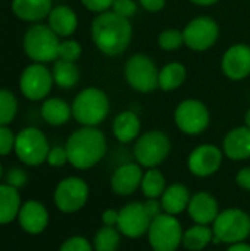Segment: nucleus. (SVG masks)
<instances>
[{
  "instance_id": "nucleus-4",
  "label": "nucleus",
  "mask_w": 250,
  "mask_h": 251,
  "mask_svg": "<svg viewBox=\"0 0 250 251\" xmlns=\"http://www.w3.org/2000/svg\"><path fill=\"white\" fill-rule=\"evenodd\" d=\"M109 113V99L99 88L83 90L72 103V115L84 126H96Z\"/></svg>"
},
{
  "instance_id": "nucleus-29",
  "label": "nucleus",
  "mask_w": 250,
  "mask_h": 251,
  "mask_svg": "<svg viewBox=\"0 0 250 251\" xmlns=\"http://www.w3.org/2000/svg\"><path fill=\"white\" fill-rule=\"evenodd\" d=\"M184 79H186V68L178 62L168 63L159 71V87L164 91H172L178 88L184 82Z\"/></svg>"
},
{
  "instance_id": "nucleus-14",
  "label": "nucleus",
  "mask_w": 250,
  "mask_h": 251,
  "mask_svg": "<svg viewBox=\"0 0 250 251\" xmlns=\"http://www.w3.org/2000/svg\"><path fill=\"white\" fill-rule=\"evenodd\" d=\"M152 218L149 216L144 203H128L119 210L118 229L128 238H140L149 232Z\"/></svg>"
},
{
  "instance_id": "nucleus-23",
  "label": "nucleus",
  "mask_w": 250,
  "mask_h": 251,
  "mask_svg": "<svg viewBox=\"0 0 250 251\" xmlns=\"http://www.w3.org/2000/svg\"><path fill=\"white\" fill-rule=\"evenodd\" d=\"M78 19L75 12L68 6H57L52 9L49 15V26L59 35V37H68L74 34L77 29Z\"/></svg>"
},
{
  "instance_id": "nucleus-12",
  "label": "nucleus",
  "mask_w": 250,
  "mask_h": 251,
  "mask_svg": "<svg viewBox=\"0 0 250 251\" xmlns=\"http://www.w3.org/2000/svg\"><path fill=\"white\" fill-rule=\"evenodd\" d=\"M218 35L220 28L209 16H199L190 21L183 31L186 46L196 51H203L212 47L218 40Z\"/></svg>"
},
{
  "instance_id": "nucleus-47",
  "label": "nucleus",
  "mask_w": 250,
  "mask_h": 251,
  "mask_svg": "<svg viewBox=\"0 0 250 251\" xmlns=\"http://www.w3.org/2000/svg\"><path fill=\"white\" fill-rule=\"evenodd\" d=\"M245 124H246V126H248V128H250V109L248 110L246 116H245Z\"/></svg>"
},
{
  "instance_id": "nucleus-32",
  "label": "nucleus",
  "mask_w": 250,
  "mask_h": 251,
  "mask_svg": "<svg viewBox=\"0 0 250 251\" xmlns=\"http://www.w3.org/2000/svg\"><path fill=\"white\" fill-rule=\"evenodd\" d=\"M18 101L15 96L7 90H0V126L10 124L16 115Z\"/></svg>"
},
{
  "instance_id": "nucleus-20",
  "label": "nucleus",
  "mask_w": 250,
  "mask_h": 251,
  "mask_svg": "<svg viewBox=\"0 0 250 251\" xmlns=\"http://www.w3.org/2000/svg\"><path fill=\"white\" fill-rule=\"evenodd\" d=\"M224 153L231 160H246L250 157V128L239 126L231 129L224 138Z\"/></svg>"
},
{
  "instance_id": "nucleus-39",
  "label": "nucleus",
  "mask_w": 250,
  "mask_h": 251,
  "mask_svg": "<svg viewBox=\"0 0 250 251\" xmlns=\"http://www.w3.org/2000/svg\"><path fill=\"white\" fill-rule=\"evenodd\" d=\"M6 182L7 185L13 187V188H22L25 184H27V174L22 171V169H18V168H13L9 171L7 176H6Z\"/></svg>"
},
{
  "instance_id": "nucleus-3",
  "label": "nucleus",
  "mask_w": 250,
  "mask_h": 251,
  "mask_svg": "<svg viewBox=\"0 0 250 251\" xmlns=\"http://www.w3.org/2000/svg\"><path fill=\"white\" fill-rule=\"evenodd\" d=\"M59 35L43 24L32 25L24 37V50L37 63L52 62L59 57Z\"/></svg>"
},
{
  "instance_id": "nucleus-7",
  "label": "nucleus",
  "mask_w": 250,
  "mask_h": 251,
  "mask_svg": "<svg viewBox=\"0 0 250 251\" xmlns=\"http://www.w3.org/2000/svg\"><path fill=\"white\" fill-rule=\"evenodd\" d=\"M171 151V141L162 131H149L139 137L134 146V156L140 166L156 168Z\"/></svg>"
},
{
  "instance_id": "nucleus-35",
  "label": "nucleus",
  "mask_w": 250,
  "mask_h": 251,
  "mask_svg": "<svg viewBox=\"0 0 250 251\" xmlns=\"http://www.w3.org/2000/svg\"><path fill=\"white\" fill-rule=\"evenodd\" d=\"M59 251H93V247L84 237H71L62 244Z\"/></svg>"
},
{
  "instance_id": "nucleus-6",
  "label": "nucleus",
  "mask_w": 250,
  "mask_h": 251,
  "mask_svg": "<svg viewBox=\"0 0 250 251\" xmlns=\"http://www.w3.org/2000/svg\"><path fill=\"white\" fill-rule=\"evenodd\" d=\"M183 229L177 218L168 213L156 216L149 228V244L153 251H175L183 243Z\"/></svg>"
},
{
  "instance_id": "nucleus-36",
  "label": "nucleus",
  "mask_w": 250,
  "mask_h": 251,
  "mask_svg": "<svg viewBox=\"0 0 250 251\" xmlns=\"http://www.w3.org/2000/svg\"><path fill=\"white\" fill-rule=\"evenodd\" d=\"M15 138L7 126H0V156H6L15 150Z\"/></svg>"
},
{
  "instance_id": "nucleus-27",
  "label": "nucleus",
  "mask_w": 250,
  "mask_h": 251,
  "mask_svg": "<svg viewBox=\"0 0 250 251\" xmlns=\"http://www.w3.org/2000/svg\"><path fill=\"white\" fill-rule=\"evenodd\" d=\"M214 240V231L208 225H199L189 228L183 234V246L190 251L203 250Z\"/></svg>"
},
{
  "instance_id": "nucleus-30",
  "label": "nucleus",
  "mask_w": 250,
  "mask_h": 251,
  "mask_svg": "<svg viewBox=\"0 0 250 251\" xmlns=\"http://www.w3.org/2000/svg\"><path fill=\"white\" fill-rule=\"evenodd\" d=\"M141 190L143 194L147 199H158L162 197L164 191L167 190V181L165 176L155 168H150L144 175L141 181Z\"/></svg>"
},
{
  "instance_id": "nucleus-21",
  "label": "nucleus",
  "mask_w": 250,
  "mask_h": 251,
  "mask_svg": "<svg viewBox=\"0 0 250 251\" xmlns=\"http://www.w3.org/2000/svg\"><path fill=\"white\" fill-rule=\"evenodd\" d=\"M190 199L192 197H190V193L186 185L172 184V185L167 187V190L164 191V194L161 197L162 210H164V213L175 216L189 207Z\"/></svg>"
},
{
  "instance_id": "nucleus-38",
  "label": "nucleus",
  "mask_w": 250,
  "mask_h": 251,
  "mask_svg": "<svg viewBox=\"0 0 250 251\" xmlns=\"http://www.w3.org/2000/svg\"><path fill=\"white\" fill-rule=\"evenodd\" d=\"M47 162H49L50 166H55V168L63 166L66 162H69L66 149L65 147H53V149H50V151L47 154Z\"/></svg>"
},
{
  "instance_id": "nucleus-37",
  "label": "nucleus",
  "mask_w": 250,
  "mask_h": 251,
  "mask_svg": "<svg viewBox=\"0 0 250 251\" xmlns=\"http://www.w3.org/2000/svg\"><path fill=\"white\" fill-rule=\"evenodd\" d=\"M112 7H113L115 13H118L119 16H124L127 19L137 12V4L133 0H113Z\"/></svg>"
},
{
  "instance_id": "nucleus-26",
  "label": "nucleus",
  "mask_w": 250,
  "mask_h": 251,
  "mask_svg": "<svg viewBox=\"0 0 250 251\" xmlns=\"http://www.w3.org/2000/svg\"><path fill=\"white\" fill-rule=\"evenodd\" d=\"M72 109L69 104L62 99H49L41 106V116L43 119L53 126H60L66 124L71 118Z\"/></svg>"
},
{
  "instance_id": "nucleus-42",
  "label": "nucleus",
  "mask_w": 250,
  "mask_h": 251,
  "mask_svg": "<svg viewBox=\"0 0 250 251\" xmlns=\"http://www.w3.org/2000/svg\"><path fill=\"white\" fill-rule=\"evenodd\" d=\"M236 182L240 188L250 191V168H243L236 176Z\"/></svg>"
},
{
  "instance_id": "nucleus-5",
  "label": "nucleus",
  "mask_w": 250,
  "mask_h": 251,
  "mask_svg": "<svg viewBox=\"0 0 250 251\" xmlns=\"http://www.w3.org/2000/svg\"><path fill=\"white\" fill-rule=\"evenodd\" d=\"M214 241L236 244L250 235V216L240 209H227L214 221Z\"/></svg>"
},
{
  "instance_id": "nucleus-33",
  "label": "nucleus",
  "mask_w": 250,
  "mask_h": 251,
  "mask_svg": "<svg viewBox=\"0 0 250 251\" xmlns=\"http://www.w3.org/2000/svg\"><path fill=\"white\" fill-rule=\"evenodd\" d=\"M184 43L183 32L177 29H165L159 35V46L164 50H177Z\"/></svg>"
},
{
  "instance_id": "nucleus-25",
  "label": "nucleus",
  "mask_w": 250,
  "mask_h": 251,
  "mask_svg": "<svg viewBox=\"0 0 250 251\" xmlns=\"http://www.w3.org/2000/svg\"><path fill=\"white\" fill-rule=\"evenodd\" d=\"M21 210V197L18 190L10 185H0V225L10 224Z\"/></svg>"
},
{
  "instance_id": "nucleus-13",
  "label": "nucleus",
  "mask_w": 250,
  "mask_h": 251,
  "mask_svg": "<svg viewBox=\"0 0 250 251\" xmlns=\"http://www.w3.org/2000/svg\"><path fill=\"white\" fill-rule=\"evenodd\" d=\"M53 82L55 81L52 72L41 63H34L27 66L22 72L19 79V88L28 100L37 101L44 99L50 93Z\"/></svg>"
},
{
  "instance_id": "nucleus-22",
  "label": "nucleus",
  "mask_w": 250,
  "mask_h": 251,
  "mask_svg": "<svg viewBox=\"0 0 250 251\" xmlns=\"http://www.w3.org/2000/svg\"><path fill=\"white\" fill-rule=\"evenodd\" d=\"M13 13L24 21H41L52 12V0H13Z\"/></svg>"
},
{
  "instance_id": "nucleus-15",
  "label": "nucleus",
  "mask_w": 250,
  "mask_h": 251,
  "mask_svg": "<svg viewBox=\"0 0 250 251\" xmlns=\"http://www.w3.org/2000/svg\"><path fill=\"white\" fill-rule=\"evenodd\" d=\"M221 162H222L221 150L212 144H203L192 151L187 165L193 175L206 178L214 175L220 169Z\"/></svg>"
},
{
  "instance_id": "nucleus-1",
  "label": "nucleus",
  "mask_w": 250,
  "mask_h": 251,
  "mask_svg": "<svg viewBox=\"0 0 250 251\" xmlns=\"http://www.w3.org/2000/svg\"><path fill=\"white\" fill-rule=\"evenodd\" d=\"M133 28L127 18L115 12L99 13L91 25V37L94 44L108 56L124 53L131 41Z\"/></svg>"
},
{
  "instance_id": "nucleus-8",
  "label": "nucleus",
  "mask_w": 250,
  "mask_h": 251,
  "mask_svg": "<svg viewBox=\"0 0 250 251\" xmlns=\"http://www.w3.org/2000/svg\"><path fill=\"white\" fill-rule=\"evenodd\" d=\"M49 143L46 135L37 128H25L15 138V153L28 166H38L47 160Z\"/></svg>"
},
{
  "instance_id": "nucleus-34",
  "label": "nucleus",
  "mask_w": 250,
  "mask_h": 251,
  "mask_svg": "<svg viewBox=\"0 0 250 251\" xmlns=\"http://www.w3.org/2000/svg\"><path fill=\"white\" fill-rule=\"evenodd\" d=\"M81 56V46L74 40H66L59 44V59L75 62Z\"/></svg>"
},
{
  "instance_id": "nucleus-10",
  "label": "nucleus",
  "mask_w": 250,
  "mask_h": 251,
  "mask_svg": "<svg viewBox=\"0 0 250 251\" xmlns=\"http://www.w3.org/2000/svg\"><path fill=\"white\" fill-rule=\"evenodd\" d=\"M88 199V185L84 179L69 176L59 182L55 191V204L63 213H74L83 209Z\"/></svg>"
},
{
  "instance_id": "nucleus-16",
  "label": "nucleus",
  "mask_w": 250,
  "mask_h": 251,
  "mask_svg": "<svg viewBox=\"0 0 250 251\" xmlns=\"http://www.w3.org/2000/svg\"><path fill=\"white\" fill-rule=\"evenodd\" d=\"M222 71L230 79H243L250 75V47L231 46L222 57Z\"/></svg>"
},
{
  "instance_id": "nucleus-24",
  "label": "nucleus",
  "mask_w": 250,
  "mask_h": 251,
  "mask_svg": "<svg viewBox=\"0 0 250 251\" xmlns=\"http://www.w3.org/2000/svg\"><path fill=\"white\" fill-rule=\"evenodd\" d=\"M113 134L121 143H131L140 134V119L134 112H122L113 121Z\"/></svg>"
},
{
  "instance_id": "nucleus-44",
  "label": "nucleus",
  "mask_w": 250,
  "mask_h": 251,
  "mask_svg": "<svg viewBox=\"0 0 250 251\" xmlns=\"http://www.w3.org/2000/svg\"><path fill=\"white\" fill-rule=\"evenodd\" d=\"M140 3L149 12H159L165 6V0H140Z\"/></svg>"
},
{
  "instance_id": "nucleus-43",
  "label": "nucleus",
  "mask_w": 250,
  "mask_h": 251,
  "mask_svg": "<svg viewBox=\"0 0 250 251\" xmlns=\"http://www.w3.org/2000/svg\"><path fill=\"white\" fill-rule=\"evenodd\" d=\"M118 219H119V212H116L113 209L105 210L103 215H102V221H103L105 226H115V225H118Z\"/></svg>"
},
{
  "instance_id": "nucleus-19",
  "label": "nucleus",
  "mask_w": 250,
  "mask_h": 251,
  "mask_svg": "<svg viewBox=\"0 0 250 251\" xmlns=\"http://www.w3.org/2000/svg\"><path fill=\"white\" fill-rule=\"evenodd\" d=\"M189 215L190 218L199 225H209L214 224L218 213V203L217 200L205 191L196 193L189 203Z\"/></svg>"
},
{
  "instance_id": "nucleus-45",
  "label": "nucleus",
  "mask_w": 250,
  "mask_h": 251,
  "mask_svg": "<svg viewBox=\"0 0 250 251\" xmlns=\"http://www.w3.org/2000/svg\"><path fill=\"white\" fill-rule=\"evenodd\" d=\"M227 251H250V246L245 243H236V244H231V247Z\"/></svg>"
},
{
  "instance_id": "nucleus-18",
  "label": "nucleus",
  "mask_w": 250,
  "mask_h": 251,
  "mask_svg": "<svg viewBox=\"0 0 250 251\" xmlns=\"http://www.w3.org/2000/svg\"><path fill=\"white\" fill-rule=\"evenodd\" d=\"M143 181V171L140 165L136 163H127L119 166L111 179L112 191L118 196H130L133 194L139 187H141Z\"/></svg>"
},
{
  "instance_id": "nucleus-31",
  "label": "nucleus",
  "mask_w": 250,
  "mask_h": 251,
  "mask_svg": "<svg viewBox=\"0 0 250 251\" xmlns=\"http://www.w3.org/2000/svg\"><path fill=\"white\" fill-rule=\"evenodd\" d=\"M121 244L119 229L113 226H103L94 235V250L116 251Z\"/></svg>"
},
{
  "instance_id": "nucleus-41",
  "label": "nucleus",
  "mask_w": 250,
  "mask_h": 251,
  "mask_svg": "<svg viewBox=\"0 0 250 251\" xmlns=\"http://www.w3.org/2000/svg\"><path fill=\"white\" fill-rule=\"evenodd\" d=\"M144 207H146L149 216L152 218V221H153L156 216H159L161 213H164L162 204H161V201H158V199H149V200L144 203Z\"/></svg>"
},
{
  "instance_id": "nucleus-46",
  "label": "nucleus",
  "mask_w": 250,
  "mask_h": 251,
  "mask_svg": "<svg viewBox=\"0 0 250 251\" xmlns=\"http://www.w3.org/2000/svg\"><path fill=\"white\" fill-rule=\"evenodd\" d=\"M190 1H193V3H196V4H200V6H209V4L217 3L218 0H190Z\"/></svg>"
},
{
  "instance_id": "nucleus-11",
  "label": "nucleus",
  "mask_w": 250,
  "mask_h": 251,
  "mask_svg": "<svg viewBox=\"0 0 250 251\" xmlns=\"http://www.w3.org/2000/svg\"><path fill=\"white\" fill-rule=\"evenodd\" d=\"M177 126L189 135L203 132L209 125V112L199 100H184L178 104L174 115Z\"/></svg>"
},
{
  "instance_id": "nucleus-28",
  "label": "nucleus",
  "mask_w": 250,
  "mask_h": 251,
  "mask_svg": "<svg viewBox=\"0 0 250 251\" xmlns=\"http://www.w3.org/2000/svg\"><path fill=\"white\" fill-rule=\"evenodd\" d=\"M52 75L53 81L60 88H72L74 85H77L80 79V71L77 65L74 62H68L63 59H57L55 62Z\"/></svg>"
},
{
  "instance_id": "nucleus-9",
  "label": "nucleus",
  "mask_w": 250,
  "mask_h": 251,
  "mask_svg": "<svg viewBox=\"0 0 250 251\" xmlns=\"http://www.w3.org/2000/svg\"><path fill=\"white\" fill-rule=\"evenodd\" d=\"M127 82L140 93H150L159 87V71L144 54H134L125 63Z\"/></svg>"
},
{
  "instance_id": "nucleus-40",
  "label": "nucleus",
  "mask_w": 250,
  "mask_h": 251,
  "mask_svg": "<svg viewBox=\"0 0 250 251\" xmlns=\"http://www.w3.org/2000/svg\"><path fill=\"white\" fill-rule=\"evenodd\" d=\"M81 3L91 12H106L112 4L113 0H81Z\"/></svg>"
},
{
  "instance_id": "nucleus-48",
  "label": "nucleus",
  "mask_w": 250,
  "mask_h": 251,
  "mask_svg": "<svg viewBox=\"0 0 250 251\" xmlns=\"http://www.w3.org/2000/svg\"><path fill=\"white\" fill-rule=\"evenodd\" d=\"M1 174H3V169H1V165H0V178H1Z\"/></svg>"
},
{
  "instance_id": "nucleus-2",
  "label": "nucleus",
  "mask_w": 250,
  "mask_h": 251,
  "mask_svg": "<svg viewBox=\"0 0 250 251\" xmlns=\"http://www.w3.org/2000/svg\"><path fill=\"white\" fill-rule=\"evenodd\" d=\"M69 163L77 169H90L99 163L106 153V138L94 126H84L75 131L66 141Z\"/></svg>"
},
{
  "instance_id": "nucleus-17",
  "label": "nucleus",
  "mask_w": 250,
  "mask_h": 251,
  "mask_svg": "<svg viewBox=\"0 0 250 251\" xmlns=\"http://www.w3.org/2000/svg\"><path fill=\"white\" fill-rule=\"evenodd\" d=\"M18 221L21 228L31 235L41 234L49 225V213L47 209L35 200L27 201L21 206Z\"/></svg>"
}]
</instances>
